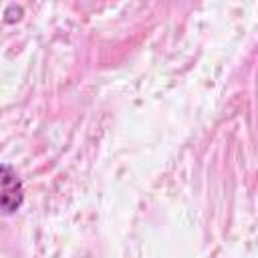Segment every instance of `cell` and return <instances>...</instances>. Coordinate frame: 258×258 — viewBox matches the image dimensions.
Returning a JSON list of instances; mask_svg holds the SVG:
<instances>
[{
	"instance_id": "obj_1",
	"label": "cell",
	"mask_w": 258,
	"mask_h": 258,
	"mask_svg": "<svg viewBox=\"0 0 258 258\" xmlns=\"http://www.w3.org/2000/svg\"><path fill=\"white\" fill-rule=\"evenodd\" d=\"M24 204V187L18 173L10 167L0 163V212L2 214H16Z\"/></svg>"
}]
</instances>
